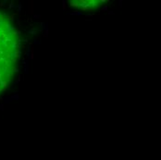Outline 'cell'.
Segmentation results:
<instances>
[{"instance_id": "6da1fadb", "label": "cell", "mask_w": 161, "mask_h": 160, "mask_svg": "<svg viewBox=\"0 0 161 160\" xmlns=\"http://www.w3.org/2000/svg\"><path fill=\"white\" fill-rule=\"evenodd\" d=\"M18 32L10 20L0 13V93L13 77L18 58Z\"/></svg>"}]
</instances>
